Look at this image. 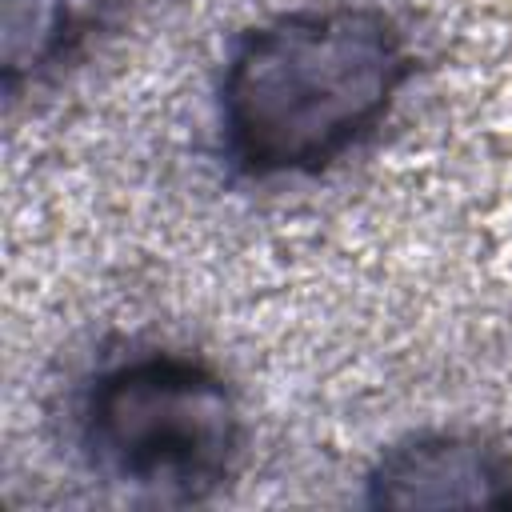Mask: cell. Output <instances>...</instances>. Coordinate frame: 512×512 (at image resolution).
Instances as JSON below:
<instances>
[{"mask_svg": "<svg viewBox=\"0 0 512 512\" xmlns=\"http://www.w3.org/2000/svg\"><path fill=\"white\" fill-rule=\"evenodd\" d=\"M80 464L152 504H208L240 472L248 416L236 384L200 352L128 344L92 364L68 404Z\"/></svg>", "mask_w": 512, "mask_h": 512, "instance_id": "cell-2", "label": "cell"}, {"mask_svg": "<svg viewBox=\"0 0 512 512\" xmlns=\"http://www.w3.org/2000/svg\"><path fill=\"white\" fill-rule=\"evenodd\" d=\"M372 508H512V448L476 428H420L364 468Z\"/></svg>", "mask_w": 512, "mask_h": 512, "instance_id": "cell-3", "label": "cell"}, {"mask_svg": "<svg viewBox=\"0 0 512 512\" xmlns=\"http://www.w3.org/2000/svg\"><path fill=\"white\" fill-rule=\"evenodd\" d=\"M416 72L412 32L380 4L272 12L236 32L220 60L212 88L220 160L252 184L324 176L388 124Z\"/></svg>", "mask_w": 512, "mask_h": 512, "instance_id": "cell-1", "label": "cell"}, {"mask_svg": "<svg viewBox=\"0 0 512 512\" xmlns=\"http://www.w3.org/2000/svg\"><path fill=\"white\" fill-rule=\"evenodd\" d=\"M120 0H0V88L16 108L80 68L116 28Z\"/></svg>", "mask_w": 512, "mask_h": 512, "instance_id": "cell-4", "label": "cell"}]
</instances>
